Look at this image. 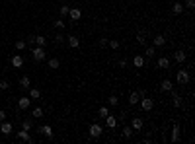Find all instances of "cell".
Wrapping results in <instances>:
<instances>
[{
  "label": "cell",
  "instance_id": "6da1fadb",
  "mask_svg": "<svg viewBox=\"0 0 195 144\" xmlns=\"http://www.w3.org/2000/svg\"><path fill=\"white\" fill-rule=\"evenodd\" d=\"M176 82L178 84H189V72L185 70V68H180V70H178V74H176Z\"/></svg>",
  "mask_w": 195,
  "mask_h": 144
},
{
  "label": "cell",
  "instance_id": "7a4b0ae2",
  "mask_svg": "<svg viewBox=\"0 0 195 144\" xmlns=\"http://www.w3.org/2000/svg\"><path fill=\"white\" fill-rule=\"evenodd\" d=\"M102 134H103V127L98 123H92L90 125V138H99Z\"/></svg>",
  "mask_w": 195,
  "mask_h": 144
},
{
  "label": "cell",
  "instance_id": "3957f363",
  "mask_svg": "<svg viewBox=\"0 0 195 144\" xmlns=\"http://www.w3.org/2000/svg\"><path fill=\"white\" fill-rule=\"evenodd\" d=\"M139 103H140V107H143V111H150L152 107H154V100H152V97H146V96L140 97Z\"/></svg>",
  "mask_w": 195,
  "mask_h": 144
},
{
  "label": "cell",
  "instance_id": "277c9868",
  "mask_svg": "<svg viewBox=\"0 0 195 144\" xmlns=\"http://www.w3.org/2000/svg\"><path fill=\"white\" fill-rule=\"evenodd\" d=\"M31 57H33V60L35 63H41V60L45 59V51H43V47H35L31 51Z\"/></svg>",
  "mask_w": 195,
  "mask_h": 144
},
{
  "label": "cell",
  "instance_id": "5b68a950",
  "mask_svg": "<svg viewBox=\"0 0 195 144\" xmlns=\"http://www.w3.org/2000/svg\"><path fill=\"white\" fill-rule=\"evenodd\" d=\"M30 105H31V97H30V96H24V97H20V100H18V107L22 109V111L27 109Z\"/></svg>",
  "mask_w": 195,
  "mask_h": 144
},
{
  "label": "cell",
  "instance_id": "8992f818",
  "mask_svg": "<svg viewBox=\"0 0 195 144\" xmlns=\"http://www.w3.org/2000/svg\"><path fill=\"white\" fill-rule=\"evenodd\" d=\"M66 43H68V47H72V49H78V47H80V39H78V37H74V35H66Z\"/></svg>",
  "mask_w": 195,
  "mask_h": 144
},
{
  "label": "cell",
  "instance_id": "52a82bcc",
  "mask_svg": "<svg viewBox=\"0 0 195 144\" xmlns=\"http://www.w3.org/2000/svg\"><path fill=\"white\" fill-rule=\"evenodd\" d=\"M143 125H144V123H143V119H140V117H135L131 121V129L137 130V133H139V130H143Z\"/></svg>",
  "mask_w": 195,
  "mask_h": 144
},
{
  "label": "cell",
  "instance_id": "ba28073f",
  "mask_svg": "<svg viewBox=\"0 0 195 144\" xmlns=\"http://www.w3.org/2000/svg\"><path fill=\"white\" fill-rule=\"evenodd\" d=\"M18 140H22V142H33L31 140V136H30V130H18Z\"/></svg>",
  "mask_w": 195,
  "mask_h": 144
},
{
  "label": "cell",
  "instance_id": "9c48e42d",
  "mask_svg": "<svg viewBox=\"0 0 195 144\" xmlns=\"http://www.w3.org/2000/svg\"><path fill=\"white\" fill-rule=\"evenodd\" d=\"M12 66L14 68H22L24 66V57L22 55H14L12 57Z\"/></svg>",
  "mask_w": 195,
  "mask_h": 144
},
{
  "label": "cell",
  "instance_id": "30bf717a",
  "mask_svg": "<svg viewBox=\"0 0 195 144\" xmlns=\"http://www.w3.org/2000/svg\"><path fill=\"white\" fill-rule=\"evenodd\" d=\"M152 45H154V47H164L166 45V37L164 35H154L152 37Z\"/></svg>",
  "mask_w": 195,
  "mask_h": 144
},
{
  "label": "cell",
  "instance_id": "8fae6325",
  "mask_svg": "<svg viewBox=\"0 0 195 144\" xmlns=\"http://www.w3.org/2000/svg\"><path fill=\"white\" fill-rule=\"evenodd\" d=\"M172 88H174V84H172V80H170V78L162 80V84H160V90H162V92H172Z\"/></svg>",
  "mask_w": 195,
  "mask_h": 144
},
{
  "label": "cell",
  "instance_id": "7c38bea8",
  "mask_svg": "<svg viewBox=\"0 0 195 144\" xmlns=\"http://www.w3.org/2000/svg\"><path fill=\"white\" fill-rule=\"evenodd\" d=\"M180 125H178V123H176V125H174L172 127V142H180Z\"/></svg>",
  "mask_w": 195,
  "mask_h": 144
},
{
  "label": "cell",
  "instance_id": "4fadbf2b",
  "mask_svg": "<svg viewBox=\"0 0 195 144\" xmlns=\"http://www.w3.org/2000/svg\"><path fill=\"white\" fill-rule=\"evenodd\" d=\"M158 68H162V70H168L170 68V59L168 57H160L158 59Z\"/></svg>",
  "mask_w": 195,
  "mask_h": 144
},
{
  "label": "cell",
  "instance_id": "5bb4252c",
  "mask_svg": "<svg viewBox=\"0 0 195 144\" xmlns=\"http://www.w3.org/2000/svg\"><path fill=\"white\" fill-rule=\"evenodd\" d=\"M105 125H107V129H115V127H117V119L113 117V115H107L105 117Z\"/></svg>",
  "mask_w": 195,
  "mask_h": 144
},
{
  "label": "cell",
  "instance_id": "9a60e30c",
  "mask_svg": "<svg viewBox=\"0 0 195 144\" xmlns=\"http://www.w3.org/2000/svg\"><path fill=\"white\" fill-rule=\"evenodd\" d=\"M68 16L74 20V22H78V20L82 18V12L78 10V8H70V10H68Z\"/></svg>",
  "mask_w": 195,
  "mask_h": 144
},
{
  "label": "cell",
  "instance_id": "2e32d148",
  "mask_svg": "<svg viewBox=\"0 0 195 144\" xmlns=\"http://www.w3.org/2000/svg\"><path fill=\"white\" fill-rule=\"evenodd\" d=\"M0 133H2V134H10L12 133V123L2 121V125H0Z\"/></svg>",
  "mask_w": 195,
  "mask_h": 144
},
{
  "label": "cell",
  "instance_id": "e0dca14e",
  "mask_svg": "<svg viewBox=\"0 0 195 144\" xmlns=\"http://www.w3.org/2000/svg\"><path fill=\"white\" fill-rule=\"evenodd\" d=\"M133 64H135V68H143L144 66V57H140V55L133 57Z\"/></svg>",
  "mask_w": 195,
  "mask_h": 144
},
{
  "label": "cell",
  "instance_id": "ac0fdd59",
  "mask_svg": "<svg viewBox=\"0 0 195 144\" xmlns=\"http://www.w3.org/2000/svg\"><path fill=\"white\" fill-rule=\"evenodd\" d=\"M39 133H43L47 138H51V136H53V129H51L49 125H41V127H39Z\"/></svg>",
  "mask_w": 195,
  "mask_h": 144
},
{
  "label": "cell",
  "instance_id": "d6986e66",
  "mask_svg": "<svg viewBox=\"0 0 195 144\" xmlns=\"http://www.w3.org/2000/svg\"><path fill=\"white\" fill-rule=\"evenodd\" d=\"M30 86H31V82H30V78H27V76L20 78V88H22V90H30Z\"/></svg>",
  "mask_w": 195,
  "mask_h": 144
},
{
  "label": "cell",
  "instance_id": "ffe728a7",
  "mask_svg": "<svg viewBox=\"0 0 195 144\" xmlns=\"http://www.w3.org/2000/svg\"><path fill=\"white\" fill-rule=\"evenodd\" d=\"M139 101H140L139 92H131V96H129V105H137Z\"/></svg>",
  "mask_w": 195,
  "mask_h": 144
},
{
  "label": "cell",
  "instance_id": "44dd1931",
  "mask_svg": "<svg viewBox=\"0 0 195 144\" xmlns=\"http://www.w3.org/2000/svg\"><path fill=\"white\" fill-rule=\"evenodd\" d=\"M172 12H174L176 16H180L181 12H184V4H181V2H174V4H172Z\"/></svg>",
  "mask_w": 195,
  "mask_h": 144
},
{
  "label": "cell",
  "instance_id": "7402d4cb",
  "mask_svg": "<svg viewBox=\"0 0 195 144\" xmlns=\"http://www.w3.org/2000/svg\"><path fill=\"white\" fill-rule=\"evenodd\" d=\"M33 43H37V47H45V45H47V39H45L43 35H35L33 37Z\"/></svg>",
  "mask_w": 195,
  "mask_h": 144
},
{
  "label": "cell",
  "instance_id": "603a6c76",
  "mask_svg": "<svg viewBox=\"0 0 195 144\" xmlns=\"http://www.w3.org/2000/svg\"><path fill=\"white\" fill-rule=\"evenodd\" d=\"M174 57H176V60H178V63H185V59H187V55H185V53L184 51H176V55H174Z\"/></svg>",
  "mask_w": 195,
  "mask_h": 144
},
{
  "label": "cell",
  "instance_id": "cb8c5ba5",
  "mask_svg": "<svg viewBox=\"0 0 195 144\" xmlns=\"http://www.w3.org/2000/svg\"><path fill=\"white\" fill-rule=\"evenodd\" d=\"M107 103H109L111 107H117V105H119V97L117 96H109V97H107Z\"/></svg>",
  "mask_w": 195,
  "mask_h": 144
},
{
  "label": "cell",
  "instance_id": "d4e9b609",
  "mask_svg": "<svg viewBox=\"0 0 195 144\" xmlns=\"http://www.w3.org/2000/svg\"><path fill=\"white\" fill-rule=\"evenodd\" d=\"M144 55H146V59H152V57L156 55V47L152 45V47H146V51H144Z\"/></svg>",
  "mask_w": 195,
  "mask_h": 144
},
{
  "label": "cell",
  "instance_id": "484cf974",
  "mask_svg": "<svg viewBox=\"0 0 195 144\" xmlns=\"http://www.w3.org/2000/svg\"><path fill=\"white\" fill-rule=\"evenodd\" d=\"M98 115H99V117H102V119H105L107 115H109V109H107L105 105H102V107L98 109Z\"/></svg>",
  "mask_w": 195,
  "mask_h": 144
},
{
  "label": "cell",
  "instance_id": "4316f807",
  "mask_svg": "<svg viewBox=\"0 0 195 144\" xmlns=\"http://www.w3.org/2000/svg\"><path fill=\"white\" fill-rule=\"evenodd\" d=\"M30 97H31V100H39V97H41V92L37 88H31L30 90Z\"/></svg>",
  "mask_w": 195,
  "mask_h": 144
},
{
  "label": "cell",
  "instance_id": "83f0119b",
  "mask_svg": "<svg viewBox=\"0 0 195 144\" xmlns=\"http://www.w3.org/2000/svg\"><path fill=\"white\" fill-rule=\"evenodd\" d=\"M172 97H174V105H176V107H181V97H180V96H178V93H176V92H174V93H172Z\"/></svg>",
  "mask_w": 195,
  "mask_h": 144
},
{
  "label": "cell",
  "instance_id": "f1b7e54d",
  "mask_svg": "<svg viewBox=\"0 0 195 144\" xmlns=\"http://www.w3.org/2000/svg\"><path fill=\"white\" fill-rule=\"evenodd\" d=\"M59 59H57V57H55V59H49V68H59Z\"/></svg>",
  "mask_w": 195,
  "mask_h": 144
},
{
  "label": "cell",
  "instance_id": "f546056e",
  "mask_svg": "<svg viewBox=\"0 0 195 144\" xmlns=\"http://www.w3.org/2000/svg\"><path fill=\"white\" fill-rule=\"evenodd\" d=\"M133 133H135V130H133L131 127H125V129H123V136H125V138H131Z\"/></svg>",
  "mask_w": 195,
  "mask_h": 144
},
{
  "label": "cell",
  "instance_id": "4dcf8cb0",
  "mask_svg": "<svg viewBox=\"0 0 195 144\" xmlns=\"http://www.w3.org/2000/svg\"><path fill=\"white\" fill-rule=\"evenodd\" d=\"M31 127H33V123L30 121V119H26V121L22 123V129H24V130H31Z\"/></svg>",
  "mask_w": 195,
  "mask_h": 144
},
{
  "label": "cell",
  "instance_id": "1f68e13d",
  "mask_svg": "<svg viewBox=\"0 0 195 144\" xmlns=\"http://www.w3.org/2000/svg\"><path fill=\"white\" fill-rule=\"evenodd\" d=\"M26 41H24V39H20V41H16V49H18V51H24V49H26Z\"/></svg>",
  "mask_w": 195,
  "mask_h": 144
},
{
  "label": "cell",
  "instance_id": "d6a6232c",
  "mask_svg": "<svg viewBox=\"0 0 195 144\" xmlns=\"http://www.w3.org/2000/svg\"><path fill=\"white\" fill-rule=\"evenodd\" d=\"M33 117H35V119H39V117H43V109H41V107H35V109H33Z\"/></svg>",
  "mask_w": 195,
  "mask_h": 144
},
{
  "label": "cell",
  "instance_id": "836d02e7",
  "mask_svg": "<svg viewBox=\"0 0 195 144\" xmlns=\"http://www.w3.org/2000/svg\"><path fill=\"white\" fill-rule=\"evenodd\" d=\"M137 43L144 45V43H146V35H144V33H139V35H137Z\"/></svg>",
  "mask_w": 195,
  "mask_h": 144
},
{
  "label": "cell",
  "instance_id": "e575fe53",
  "mask_svg": "<svg viewBox=\"0 0 195 144\" xmlns=\"http://www.w3.org/2000/svg\"><path fill=\"white\" fill-rule=\"evenodd\" d=\"M64 41H66V37H64V35H61V33L55 37V43H57V45H63Z\"/></svg>",
  "mask_w": 195,
  "mask_h": 144
},
{
  "label": "cell",
  "instance_id": "d590c367",
  "mask_svg": "<svg viewBox=\"0 0 195 144\" xmlns=\"http://www.w3.org/2000/svg\"><path fill=\"white\" fill-rule=\"evenodd\" d=\"M107 45H109L113 51H117V49H119V41H115V39H113V41H107Z\"/></svg>",
  "mask_w": 195,
  "mask_h": 144
},
{
  "label": "cell",
  "instance_id": "8d00e7d4",
  "mask_svg": "<svg viewBox=\"0 0 195 144\" xmlns=\"http://www.w3.org/2000/svg\"><path fill=\"white\" fill-rule=\"evenodd\" d=\"M10 88V82L8 80H0V90H8Z\"/></svg>",
  "mask_w": 195,
  "mask_h": 144
},
{
  "label": "cell",
  "instance_id": "74e56055",
  "mask_svg": "<svg viewBox=\"0 0 195 144\" xmlns=\"http://www.w3.org/2000/svg\"><path fill=\"white\" fill-rule=\"evenodd\" d=\"M184 8H189V10H193V8H195V0H187Z\"/></svg>",
  "mask_w": 195,
  "mask_h": 144
},
{
  "label": "cell",
  "instance_id": "f35d334b",
  "mask_svg": "<svg viewBox=\"0 0 195 144\" xmlns=\"http://www.w3.org/2000/svg\"><path fill=\"white\" fill-rule=\"evenodd\" d=\"M55 27H57V29H63V27H64V22H63V20H57V22H55Z\"/></svg>",
  "mask_w": 195,
  "mask_h": 144
},
{
  "label": "cell",
  "instance_id": "ab89813d",
  "mask_svg": "<svg viewBox=\"0 0 195 144\" xmlns=\"http://www.w3.org/2000/svg\"><path fill=\"white\" fill-rule=\"evenodd\" d=\"M68 6H61V16H68Z\"/></svg>",
  "mask_w": 195,
  "mask_h": 144
},
{
  "label": "cell",
  "instance_id": "60d3db41",
  "mask_svg": "<svg viewBox=\"0 0 195 144\" xmlns=\"http://www.w3.org/2000/svg\"><path fill=\"white\" fill-rule=\"evenodd\" d=\"M107 41H109L107 37H102V39H99V45H102V47H105V45H107Z\"/></svg>",
  "mask_w": 195,
  "mask_h": 144
},
{
  "label": "cell",
  "instance_id": "b9f144b4",
  "mask_svg": "<svg viewBox=\"0 0 195 144\" xmlns=\"http://www.w3.org/2000/svg\"><path fill=\"white\" fill-rule=\"evenodd\" d=\"M2 121H6V111L0 109V123H2Z\"/></svg>",
  "mask_w": 195,
  "mask_h": 144
},
{
  "label": "cell",
  "instance_id": "7bdbcfd3",
  "mask_svg": "<svg viewBox=\"0 0 195 144\" xmlns=\"http://www.w3.org/2000/svg\"><path fill=\"white\" fill-rule=\"evenodd\" d=\"M119 66L125 68V66H127V60H125V59H121V60H119Z\"/></svg>",
  "mask_w": 195,
  "mask_h": 144
},
{
  "label": "cell",
  "instance_id": "ee69618b",
  "mask_svg": "<svg viewBox=\"0 0 195 144\" xmlns=\"http://www.w3.org/2000/svg\"><path fill=\"white\" fill-rule=\"evenodd\" d=\"M0 76H2V72H0Z\"/></svg>",
  "mask_w": 195,
  "mask_h": 144
}]
</instances>
